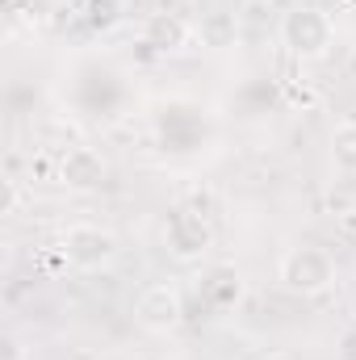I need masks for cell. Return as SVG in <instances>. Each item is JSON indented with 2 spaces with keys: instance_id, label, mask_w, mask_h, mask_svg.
<instances>
[{
  "instance_id": "obj_3",
  "label": "cell",
  "mask_w": 356,
  "mask_h": 360,
  "mask_svg": "<svg viewBox=\"0 0 356 360\" xmlns=\"http://www.w3.org/2000/svg\"><path fill=\"white\" fill-rule=\"evenodd\" d=\"M59 252H63L68 269L101 272V269H109V264L122 256V243H117L113 231H105V226H96V222H72V226L63 231Z\"/></svg>"
},
{
  "instance_id": "obj_2",
  "label": "cell",
  "mask_w": 356,
  "mask_h": 360,
  "mask_svg": "<svg viewBox=\"0 0 356 360\" xmlns=\"http://www.w3.org/2000/svg\"><path fill=\"white\" fill-rule=\"evenodd\" d=\"M276 34H281V46L298 63H323L336 51V21L319 4H293V8H285Z\"/></svg>"
},
{
  "instance_id": "obj_9",
  "label": "cell",
  "mask_w": 356,
  "mask_h": 360,
  "mask_svg": "<svg viewBox=\"0 0 356 360\" xmlns=\"http://www.w3.org/2000/svg\"><path fill=\"white\" fill-rule=\"evenodd\" d=\"M327 155H331V168H336L340 176H356V122H340V126L331 130Z\"/></svg>"
},
{
  "instance_id": "obj_7",
  "label": "cell",
  "mask_w": 356,
  "mask_h": 360,
  "mask_svg": "<svg viewBox=\"0 0 356 360\" xmlns=\"http://www.w3.org/2000/svg\"><path fill=\"white\" fill-rule=\"evenodd\" d=\"M201 297H205L214 310H231V306L243 297V276H239V269H231V264L210 269L201 276Z\"/></svg>"
},
{
  "instance_id": "obj_10",
  "label": "cell",
  "mask_w": 356,
  "mask_h": 360,
  "mask_svg": "<svg viewBox=\"0 0 356 360\" xmlns=\"http://www.w3.org/2000/svg\"><path fill=\"white\" fill-rule=\"evenodd\" d=\"M336 360H356V323H348L340 331V344H336Z\"/></svg>"
},
{
  "instance_id": "obj_5",
  "label": "cell",
  "mask_w": 356,
  "mask_h": 360,
  "mask_svg": "<svg viewBox=\"0 0 356 360\" xmlns=\"http://www.w3.org/2000/svg\"><path fill=\"white\" fill-rule=\"evenodd\" d=\"M109 180V160L96 147H68L59 155V184H68L72 193H96Z\"/></svg>"
},
{
  "instance_id": "obj_6",
  "label": "cell",
  "mask_w": 356,
  "mask_h": 360,
  "mask_svg": "<svg viewBox=\"0 0 356 360\" xmlns=\"http://www.w3.org/2000/svg\"><path fill=\"white\" fill-rule=\"evenodd\" d=\"M210 243H214V235H210V222H205L201 214L177 210V214L168 218V252H172L177 260H197V256H205Z\"/></svg>"
},
{
  "instance_id": "obj_1",
  "label": "cell",
  "mask_w": 356,
  "mask_h": 360,
  "mask_svg": "<svg viewBox=\"0 0 356 360\" xmlns=\"http://www.w3.org/2000/svg\"><path fill=\"white\" fill-rule=\"evenodd\" d=\"M336 281H340V264L319 243H293L276 260V285L293 297H323L327 289H336Z\"/></svg>"
},
{
  "instance_id": "obj_8",
  "label": "cell",
  "mask_w": 356,
  "mask_h": 360,
  "mask_svg": "<svg viewBox=\"0 0 356 360\" xmlns=\"http://www.w3.org/2000/svg\"><path fill=\"white\" fill-rule=\"evenodd\" d=\"M189 21H180L177 13H151L143 21V42L155 46V51H180L189 42Z\"/></svg>"
},
{
  "instance_id": "obj_11",
  "label": "cell",
  "mask_w": 356,
  "mask_h": 360,
  "mask_svg": "<svg viewBox=\"0 0 356 360\" xmlns=\"http://www.w3.org/2000/svg\"><path fill=\"white\" fill-rule=\"evenodd\" d=\"M239 4H243V8H268L272 0H239Z\"/></svg>"
},
{
  "instance_id": "obj_4",
  "label": "cell",
  "mask_w": 356,
  "mask_h": 360,
  "mask_svg": "<svg viewBox=\"0 0 356 360\" xmlns=\"http://www.w3.org/2000/svg\"><path fill=\"white\" fill-rule=\"evenodd\" d=\"M134 323L147 335H172L184 323V297L172 281H155L134 297Z\"/></svg>"
},
{
  "instance_id": "obj_12",
  "label": "cell",
  "mask_w": 356,
  "mask_h": 360,
  "mask_svg": "<svg viewBox=\"0 0 356 360\" xmlns=\"http://www.w3.org/2000/svg\"><path fill=\"white\" fill-rule=\"evenodd\" d=\"M256 360H293L289 352H268V356H256Z\"/></svg>"
}]
</instances>
